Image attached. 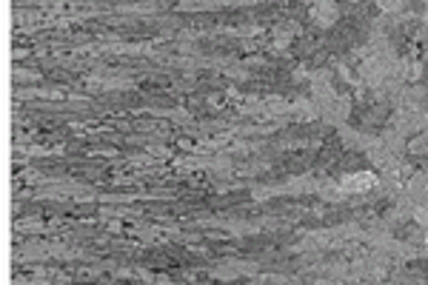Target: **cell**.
<instances>
[{"mask_svg": "<svg viewBox=\"0 0 428 285\" xmlns=\"http://www.w3.org/2000/svg\"><path fill=\"white\" fill-rule=\"evenodd\" d=\"M406 151H408L411 157H428V129L420 132V134H411Z\"/></svg>", "mask_w": 428, "mask_h": 285, "instance_id": "cell-4", "label": "cell"}, {"mask_svg": "<svg viewBox=\"0 0 428 285\" xmlns=\"http://www.w3.org/2000/svg\"><path fill=\"white\" fill-rule=\"evenodd\" d=\"M211 169H214V171H217V174H229V171H231V157L220 154V157H217V160H214V163H211Z\"/></svg>", "mask_w": 428, "mask_h": 285, "instance_id": "cell-6", "label": "cell"}, {"mask_svg": "<svg viewBox=\"0 0 428 285\" xmlns=\"http://www.w3.org/2000/svg\"><path fill=\"white\" fill-rule=\"evenodd\" d=\"M377 183H380L377 174H372V171H357V174H349L340 185H343L346 194H365V192H372Z\"/></svg>", "mask_w": 428, "mask_h": 285, "instance_id": "cell-3", "label": "cell"}, {"mask_svg": "<svg viewBox=\"0 0 428 285\" xmlns=\"http://www.w3.org/2000/svg\"><path fill=\"white\" fill-rule=\"evenodd\" d=\"M351 117V100L346 98V94H337V100H334L326 111H323V123L326 125H346V120Z\"/></svg>", "mask_w": 428, "mask_h": 285, "instance_id": "cell-2", "label": "cell"}, {"mask_svg": "<svg viewBox=\"0 0 428 285\" xmlns=\"http://www.w3.org/2000/svg\"><path fill=\"white\" fill-rule=\"evenodd\" d=\"M312 20L320 26V29H331L337 26V17H340V6L334 0H314L312 9H309Z\"/></svg>", "mask_w": 428, "mask_h": 285, "instance_id": "cell-1", "label": "cell"}, {"mask_svg": "<svg viewBox=\"0 0 428 285\" xmlns=\"http://www.w3.org/2000/svg\"><path fill=\"white\" fill-rule=\"evenodd\" d=\"M343 185H320V197L328 200V203H340L343 200Z\"/></svg>", "mask_w": 428, "mask_h": 285, "instance_id": "cell-5", "label": "cell"}]
</instances>
